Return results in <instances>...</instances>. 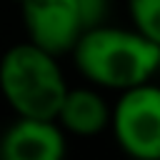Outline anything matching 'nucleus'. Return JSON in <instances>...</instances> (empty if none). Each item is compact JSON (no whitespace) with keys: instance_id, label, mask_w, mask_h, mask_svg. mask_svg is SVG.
I'll list each match as a JSON object with an SVG mask.
<instances>
[{"instance_id":"423d86ee","label":"nucleus","mask_w":160,"mask_h":160,"mask_svg":"<svg viewBox=\"0 0 160 160\" xmlns=\"http://www.w3.org/2000/svg\"><path fill=\"white\" fill-rule=\"evenodd\" d=\"M110 110L112 105L102 95V90L92 85L68 88L60 110L55 115V122L65 135L78 138H95L110 128Z\"/></svg>"},{"instance_id":"20e7f679","label":"nucleus","mask_w":160,"mask_h":160,"mask_svg":"<svg viewBox=\"0 0 160 160\" xmlns=\"http://www.w3.org/2000/svg\"><path fill=\"white\" fill-rule=\"evenodd\" d=\"M20 18L28 35L25 40L55 58L70 55L85 32L78 0H22Z\"/></svg>"},{"instance_id":"f257e3e1","label":"nucleus","mask_w":160,"mask_h":160,"mask_svg":"<svg viewBox=\"0 0 160 160\" xmlns=\"http://www.w3.org/2000/svg\"><path fill=\"white\" fill-rule=\"evenodd\" d=\"M75 70L98 90L125 92L152 82L160 72V48L132 28L98 25L85 30L70 50Z\"/></svg>"},{"instance_id":"7ed1b4c3","label":"nucleus","mask_w":160,"mask_h":160,"mask_svg":"<svg viewBox=\"0 0 160 160\" xmlns=\"http://www.w3.org/2000/svg\"><path fill=\"white\" fill-rule=\"evenodd\" d=\"M108 130L130 160H160V82L120 92Z\"/></svg>"},{"instance_id":"1a4fd4ad","label":"nucleus","mask_w":160,"mask_h":160,"mask_svg":"<svg viewBox=\"0 0 160 160\" xmlns=\"http://www.w3.org/2000/svg\"><path fill=\"white\" fill-rule=\"evenodd\" d=\"M158 75H160V72H158Z\"/></svg>"},{"instance_id":"6e6552de","label":"nucleus","mask_w":160,"mask_h":160,"mask_svg":"<svg viewBox=\"0 0 160 160\" xmlns=\"http://www.w3.org/2000/svg\"><path fill=\"white\" fill-rule=\"evenodd\" d=\"M12 2H18V5H20V2H22V0H12Z\"/></svg>"},{"instance_id":"f03ea898","label":"nucleus","mask_w":160,"mask_h":160,"mask_svg":"<svg viewBox=\"0 0 160 160\" xmlns=\"http://www.w3.org/2000/svg\"><path fill=\"white\" fill-rule=\"evenodd\" d=\"M60 58L22 40L0 58V95L18 118L55 120L68 92Z\"/></svg>"},{"instance_id":"0eeeda50","label":"nucleus","mask_w":160,"mask_h":160,"mask_svg":"<svg viewBox=\"0 0 160 160\" xmlns=\"http://www.w3.org/2000/svg\"><path fill=\"white\" fill-rule=\"evenodd\" d=\"M130 28L160 48V0H125Z\"/></svg>"},{"instance_id":"39448f33","label":"nucleus","mask_w":160,"mask_h":160,"mask_svg":"<svg viewBox=\"0 0 160 160\" xmlns=\"http://www.w3.org/2000/svg\"><path fill=\"white\" fill-rule=\"evenodd\" d=\"M68 135L55 120L18 118L0 135V160H65Z\"/></svg>"}]
</instances>
